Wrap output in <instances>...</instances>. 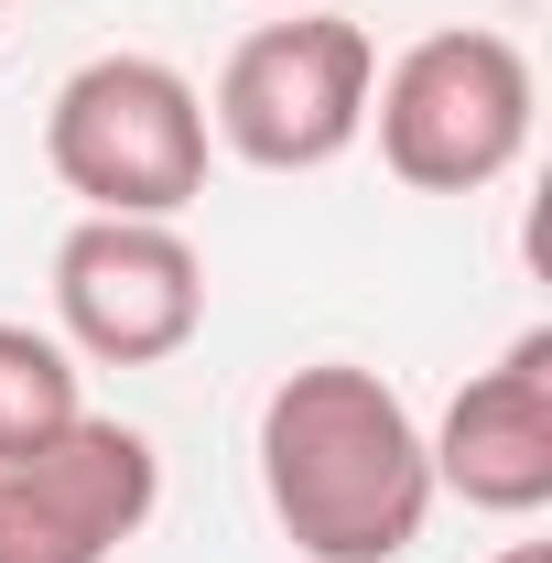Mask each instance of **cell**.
Segmentation results:
<instances>
[{
	"label": "cell",
	"instance_id": "cell-4",
	"mask_svg": "<svg viewBox=\"0 0 552 563\" xmlns=\"http://www.w3.org/2000/svg\"><path fill=\"white\" fill-rule=\"evenodd\" d=\"M368 87H379V44L346 11H272L261 33L228 44L207 141L239 152L250 174H325L368 131Z\"/></svg>",
	"mask_w": 552,
	"mask_h": 563
},
{
	"label": "cell",
	"instance_id": "cell-3",
	"mask_svg": "<svg viewBox=\"0 0 552 563\" xmlns=\"http://www.w3.org/2000/svg\"><path fill=\"white\" fill-rule=\"evenodd\" d=\"M207 152V87L163 55H87L44 109V163L87 217H185Z\"/></svg>",
	"mask_w": 552,
	"mask_h": 563
},
{
	"label": "cell",
	"instance_id": "cell-11",
	"mask_svg": "<svg viewBox=\"0 0 552 563\" xmlns=\"http://www.w3.org/2000/svg\"><path fill=\"white\" fill-rule=\"evenodd\" d=\"M0 22H11V0H0Z\"/></svg>",
	"mask_w": 552,
	"mask_h": 563
},
{
	"label": "cell",
	"instance_id": "cell-8",
	"mask_svg": "<svg viewBox=\"0 0 552 563\" xmlns=\"http://www.w3.org/2000/svg\"><path fill=\"white\" fill-rule=\"evenodd\" d=\"M76 412H87L76 347L44 336V325H0V455L33 444V433H55V422H76Z\"/></svg>",
	"mask_w": 552,
	"mask_h": 563
},
{
	"label": "cell",
	"instance_id": "cell-7",
	"mask_svg": "<svg viewBox=\"0 0 552 563\" xmlns=\"http://www.w3.org/2000/svg\"><path fill=\"white\" fill-rule=\"evenodd\" d=\"M433 455V498H466L487 520H531L552 509V325L509 336L498 368H477L444 422L422 433Z\"/></svg>",
	"mask_w": 552,
	"mask_h": 563
},
{
	"label": "cell",
	"instance_id": "cell-1",
	"mask_svg": "<svg viewBox=\"0 0 552 563\" xmlns=\"http://www.w3.org/2000/svg\"><path fill=\"white\" fill-rule=\"evenodd\" d=\"M250 455H261V498H272L281 542L303 563H401L422 542V520H433L422 422L357 357L281 368Z\"/></svg>",
	"mask_w": 552,
	"mask_h": 563
},
{
	"label": "cell",
	"instance_id": "cell-2",
	"mask_svg": "<svg viewBox=\"0 0 552 563\" xmlns=\"http://www.w3.org/2000/svg\"><path fill=\"white\" fill-rule=\"evenodd\" d=\"M531 120H542L531 55L509 33H487V22H444V33L401 44L379 66V87H368L379 163L412 196H487L531 152Z\"/></svg>",
	"mask_w": 552,
	"mask_h": 563
},
{
	"label": "cell",
	"instance_id": "cell-10",
	"mask_svg": "<svg viewBox=\"0 0 552 563\" xmlns=\"http://www.w3.org/2000/svg\"><path fill=\"white\" fill-rule=\"evenodd\" d=\"M261 11H314V0H261Z\"/></svg>",
	"mask_w": 552,
	"mask_h": 563
},
{
	"label": "cell",
	"instance_id": "cell-9",
	"mask_svg": "<svg viewBox=\"0 0 552 563\" xmlns=\"http://www.w3.org/2000/svg\"><path fill=\"white\" fill-rule=\"evenodd\" d=\"M498 563H552V553H542V542H509V553H498Z\"/></svg>",
	"mask_w": 552,
	"mask_h": 563
},
{
	"label": "cell",
	"instance_id": "cell-6",
	"mask_svg": "<svg viewBox=\"0 0 552 563\" xmlns=\"http://www.w3.org/2000/svg\"><path fill=\"white\" fill-rule=\"evenodd\" d=\"M55 325L98 368H163L207 325V261L174 217H76L55 239Z\"/></svg>",
	"mask_w": 552,
	"mask_h": 563
},
{
	"label": "cell",
	"instance_id": "cell-5",
	"mask_svg": "<svg viewBox=\"0 0 552 563\" xmlns=\"http://www.w3.org/2000/svg\"><path fill=\"white\" fill-rule=\"evenodd\" d=\"M163 509V455L141 422L76 412L0 455V563H109Z\"/></svg>",
	"mask_w": 552,
	"mask_h": 563
}]
</instances>
